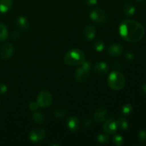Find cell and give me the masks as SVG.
Segmentation results:
<instances>
[{"mask_svg":"<svg viewBox=\"0 0 146 146\" xmlns=\"http://www.w3.org/2000/svg\"><path fill=\"white\" fill-rule=\"evenodd\" d=\"M97 140H98V142L100 143H102V144H106L109 142L110 141V138L108 136V135L107 134H99L97 137Z\"/></svg>","mask_w":146,"mask_h":146,"instance_id":"44dd1931","label":"cell"},{"mask_svg":"<svg viewBox=\"0 0 146 146\" xmlns=\"http://www.w3.org/2000/svg\"><path fill=\"white\" fill-rule=\"evenodd\" d=\"M121 36L128 42L135 43L141 41L145 36V29L142 24L135 20L123 21L119 27Z\"/></svg>","mask_w":146,"mask_h":146,"instance_id":"6da1fadb","label":"cell"},{"mask_svg":"<svg viewBox=\"0 0 146 146\" xmlns=\"http://www.w3.org/2000/svg\"><path fill=\"white\" fill-rule=\"evenodd\" d=\"M104 130L108 134L115 133L118 130L116 121L113 118L106 120L105 123L104 124Z\"/></svg>","mask_w":146,"mask_h":146,"instance_id":"ba28073f","label":"cell"},{"mask_svg":"<svg viewBox=\"0 0 146 146\" xmlns=\"http://www.w3.org/2000/svg\"><path fill=\"white\" fill-rule=\"evenodd\" d=\"M125 58L128 61H132L134 58L133 54L131 52H128L126 54H125Z\"/></svg>","mask_w":146,"mask_h":146,"instance_id":"f1b7e54d","label":"cell"},{"mask_svg":"<svg viewBox=\"0 0 146 146\" xmlns=\"http://www.w3.org/2000/svg\"><path fill=\"white\" fill-rule=\"evenodd\" d=\"M7 91V86L4 84H0V94H5Z\"/></svg>","mask_w":146,"mask_h":146,"instance_id":"83f0119b","label":"cell"},{"mask_svg":"<svg viewBox=\"0 0 146 146\" xmlns=\"http://www.w3.org/2000/svg\"><path fill=\"white\" fill-rule=\"evenodd\" d=\"M94 70H95L96 74H100V75H104L108 72V66L107 64L101 61V62H98L96 64Z\"/></svg>","mask_w":146,"mask_h":146,"instance_id":"2e32d148","label":"cell"},{"mask_svg":"<svg viewBox=\"0 0 146 146\" xmlns=\"http://www.w3.org/2000/svg\"><path fill=\"white\" fill-rule=\"evenodd\" d=\"M46 135L45 130L40 128V129H34L31 131L30 133L29 138L31 142L33 143H38L42 141Z\"/></svg>","mask_w":146,"mask_h":146,"instance_id":"9c48e42d","label":"cell"},{"mask_svg":"<svg viewBox=\"0 0 146 146\" xmlns=\"http://www.w3.org/2000/svg\"><path fill=\"white\" fill-rule=\"evenodd\" d=\"M64 62L69 66H81L86 61L84 53L78 48H73L68 51L64 56Z\"/></svg>","mask_w":146,"mask_h":146,"instance_id":"7a4b0ae2","label":"cell"},{"mask_svg":"<svg viewBox=\"0 0 146 146\" xmlns=\"http://www.w3.org/2000/svg\"><path fill=\"white\" fill-rule=\"evenodd\" d=\"M105 46H106L105 43H104L103 41H101V40L97 41L94 45V49H95L96 51H98V52H101V51H104V49L105 48Z\"/></svg>","mask_w":146,"mask_h":146,"instance_id":"7402d4cb","label":"cell"},{"mask_svg":"<svg viewBox=\"0 0 146 146\" xmlns=\"http://www.w3.org/2000/svg\"><path fill=\"white\" fill-rule=\"evenodd\" d=\"M9 37V32L7 27L4 24L0 22V41L7 40Z\"/></svg>","mask_w":146,"mask_h":146,"instance_id":"ffe728a7","label":"cell"},{"mask_svg":"<svg viewBox=\"0 0 146 146\" xmlns=\"http://www.w3.org/2000/svg\"><path fill=\"white\" fill-rule=\"evenodd\" d=\"M138 1H145V0H136Z\"/></svg>","mask_w":146,"mask_h":146,"instance_id":"d6a6232c","label":"cell"},{"mask_svg":"<svg viewBox=\"0 0 146 146\" xmlns=\"http://www.w3.org/2000/svg\"><path fill=\"white\" fill-rule=\"evenodd\" d=\"M16 24L21 31H27L29 28V23L27 19L24 17H18L16 21Z\"/></svg>","mask_w":146,"mask_h":146,"instance_id":"5bb4252c","label":"cell"},{"mask_svg":"<svg viewBox=\"0 0 146 146\" xmlns=\"http://www.w3.org/2000/svg\"><path fill=\"white\" fill-rule=\"evenodd\" d=\"M67 127L71 132L75 133L79 128V121L76 116H71L67 120Z\"/></svg>","mask_w":146,"mask_h":146,"instance_id":"7c38bea8","label":"cell"},{"mask_svg":"<svg viewBox=\"0 0 146 146\" xmlns=\"http://www.w3.org/2000/svg\"><path fill=\"white\" fill-rule=\"evenodd\" d=\"M123 138L120 135H115L113 138V142L117 146H121L123 143Z\"/></svg>","mask_w":146,"mask_h":146,"instance_id":"cb8c5ba5","label":"cell"},{"mask_svg":"<svg viewBox=\"0 0 146 146\" xmlns=\"http://www.w3.org/2000/svg\"><path fill=\"white\" fill-rule=\"evenodd\" d=\"M53 97L51 93L48 91H42L38 94L37 97V102L39 107L47 108L52 104Z\"/></svg>","mask_w":146,"mask_h":146,"instance_id":"5b68a950","label":"cell"},{"mask_svg":"<svg viewBox=\"0 0 146 146\" xmlns=\"http://www.w3.org/2000/svg\"><path fill=\"white\" fill-rule=\"evenodd\" d=\"M117 125H118V128H120L122 131H125L128 128L129 124H128V120L123 117H121V118H118L116 121Z\"/></svg>","mask_w":146,"mask_h":146,"instance_id":"d6986e66","label":"cell"},{"mask_svg":"<svg viewBox=\"0 0 146 146\" xmlns=\"http://www.w3.org/2000/svg\"><path fill=\"white\" fill-rule=\"evenodd\" d=\"M19 33L17 32V31H13V32L11 33V37H12V38H14V39H17L18 38H19Z\"/></svg>","mask_w":146,"mask_h":146,"instance_id":"4dcf8cb0","label":"cell"},{"mask_svg":"<svg viewBox=\"0 0 146 146\" xmlns=\"http://www.w3.org/2000/svg\"><path fill=\"white\" fill-rule=\"evenodd\" d=\"M66 111L63 109V108H58V109L55 110V111H54V115L57 118H64L66 115Z\"/></svg>","mask_w":146,"mask_h":146,"instance_id":"d4e9b609","label":"cell"},{"mask_svg":"<svg viewBox=\"0 0 146 146\" xmlns=\"http://www.w3.org/2000/svg\"><path fill=\"white\" fill-rule=\"evenodd\" d=\"M108 111L104 107H100L95 111L94 118L95 121L98 123H103L107 119Z\"/></svg>","mask_w":146,"mask_h":146,"instance_id":"30bf717a","label":"cell"},{"mask_svg":"<svg viewBox=\"0 0 146 146\" xmlns=\"http://www.w3.org/2000/svg\"><path fill=\"white\" fill-rule=\"evenodd\" d=\"M138 139L142 143H146V131H141L138 133Z\"/></svg>","mask_w":146,"mask_h":146,"instance_id":"484cf974","label":"cell"},{"mask_svg":"<svg viewBox=\"0 0 146 146\" xmlns=\"http://www.w3.org/2000/svg\"><path fill=\"white\" fill-rule=\"evenodd\" d=\"M123 46L120 44H111L108 48V53L111 56H118L122 54Z\"/></svg>","mask_w":146,"mask_h":146,"instance_id":"8fae6325","label":"cell"},{"mask_svg":"<svg viewBox=\"0 0 146 146\" xmlns=\"http://www.w3.org/2000/svg\"><path fill=\"white\" fill-rule=\"evenodd\" d=\"M29 107L30 110H31V111H35L38 109V107H39V105H38V104L37 101L36 102H35V101H32V102L30 103Z\"/></svg>","mask_w":146,"mask_h":146,"instance_id":"4316f807","label":"cell"},{"mask_svg":"<svg viewBox=\"0 0 146 146\" xmlns=\"http://www.w3.org/2000/svg\"><path fill=\"white\" fill-rule=\"evenodd\" d=\"M12 5V0H0V12H7V11L11 9Z\"/></svg>","mask_w":146,"mask_h":146,"instance_id":"e0dca14e","label":"cell"},{"mask_svg":"<svg viewBox=\"0 0 146 146\" xmlns=\"http://www.w3.org/2000/svg\"><path fill=\"white\" fill-rule=\"evenodd\" d=\"M14 52V47L10 43H6L2 46L0 51V56L4 60L11 58Z\"/></svg>","mask_w":146,"mask_h":146,"instance_id":"52a82bcc","label":"cell"},{"mask_svg":"<svg viewBox=\"0 0 146 146\" xmlns=\"http://www.w3.org/2000/svg\"><path fill=\"white\" fill-rule=\"evenodd\" d=\"M142 88H143V92L146 94V83L143 84V86H142Z\"/></svg>","mask_w":146,"mask_h":146,"instance_id":"1f68e13d","label":"cell"},{"mask_svg":"<svg viewBox=\"0 0 146 146\" xmlns=\"http://www.w3.org/2000/svg\"><path fill=\"white\" fill-rule=\"evenodd\" d=\"M133 109L132 105L130 104H126L123 106L122 113L125 115H129L133 112Z\"/></svg>","mask_w":146,"mask_h":146,"instance_id":"603a6c76","label":"cell"},{"mask_svg":"<svg viewBox=\"0 0 146 146\" xmlns=\"http://www.w3.org/2000/svg\"><path fill=\"white\" fill-rule=\"evenodd\" d=\"M98 0H86V3L88 6H94L97 4Z\"/></svg>","mask_w":146,"mask_h":146,"instance_id":"f546056e","label":"cell"},{"mask_svg":"<svg viewBox=\"0 0 146 146\" xmlns=\"http://www.w3.org/2000/svg\"><path fill=\"white\" fill-rule=\"evenodd\" d=\"M91 63L85 61L81 65V66L77 68L75 74V78L77 82L84 83L86 81L89 75V71L91 69Z\"/></svg>","mask_w":146,"mask_h":146,"instance_id":"277c9868","label":"cell"},{"mask_svg":"<svg viewBox=\"0 0 146 146\" xmlns=\"http://www.w3.org/2000/svg\"><path fill=\"white\" fill-rule=\"evenodd\" d=\"M32 119L38 124H42L45 121V115L41 111H35L32 114Z\"/></svg>","mask_w":146,"mask_h":146,"instance_id":"ac0fdd59","label":"cell"},{"mask_svg":"<svg viewBox=\"0 0 146 146\" xmlns=\"http://www.w3.org/2000/svg\"><path fill=\"white\" fill-rule=\"evenodd\" d=\"M125 76L119 71H113L108 78V84L110 88L114 91H120L125 86Z\"/></svg>","mask_w":146,"mask_h":146,"instance_id":"3957f363","label":"cell"},{"mask_svg":"<svg viewBox=\"0 0 146 146\" xmlns=\"http://www.w3.org/2000/svg\"><path fill=\"white\" fill-rule=\"evenodd\" d=\"M90 18L97 24H104L107 21V14L105 11L100 8L94 9L90 13Z\"/></svg>","mask_w":146,"mask_h":146,"instance_id":"8992f818","label":"cell"},{"mask_svg":"<svg viewBox=\"0 0 146 146\" xmlns=\"http://www.w3.org/2000/svg\"><path fill=\"white\" fill-rule=\"evenodd\" d=\"M123 12L127 17H132L135 13V7L131 2H126L123 6Z\"/></svg>","mask_w":146,"mask_h":146,"instance_id":"9a60e30c","label":"cell"},{"mask_svg":"<svg viewBox=\"0 0 146 146\" xmlns=\"http://www.w3.org/2000/svg\"><path fill=\"white\" fill-rule=\"evenodd\" d=\"M84 37L88 41H91L96 35V29L93 25H87L84 30Z\"/></svg>","mask_w":146,"mask_h":146,"instance_id":"4fadbf2b","label":"cell"}]
</instances>
